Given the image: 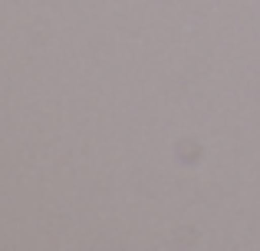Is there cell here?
<instances>
[]
</instances>
